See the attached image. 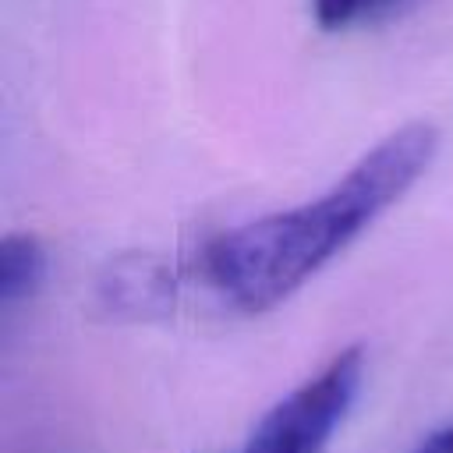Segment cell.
<instances>
[{
  "instance_id": "6da1fadb",
  "label": "cell",
  "mask_w": 453,
  "mask_h": 453,
  "mask_svg": "<svg viewBox=\"0 0 453 453\" xmlns=\"http://www.w3.org/2000/svg\"><path fill=\"white\" fill-rule=\"evenodd\" d=\"M435 152V124L396 127L319 198L216 234L202 248L205 283L244 315L276 308L393 209L428 173Z\"/></svg>"
},
{
  "instance_id": "7a4b0ae2",
  "label": "cell",
  "mask_w": 453,
  "mask_h": 453,
  "mask_svg": "<svg viewBox=\"0 0 453 453\" xmlns=\"http://www.w3.org/2000/svg\"><path fill=\"white\" fill-rule=\"evenodd\" d=\"M365 379V347L340 350L319 375L301 382L255 425L248 449L258 453H322L336 425L347 418Z\"/></svg>"
},
{
  "instance_id": "3957f363",
  "label": "cell",
  "mask_w": 453,
  "mask_h": 453,
  "mask_svg": "<svg viewBox=\"0 0 453 453\" xmlns=\"http://www.w3.org/2000/svg\"><path fill=\"white\" fill-rule=\"evenodd\" d=\"M46 276V251L32 234H4L0 241V301L14 304L39 290Z\"/></svg>"
},
{
  "instance_id": "277c9868",
  "label": "cell",
  "mask_w": 453,
  "mask_h": 453,
  "mask_svg": "<svg viewBox=\"0 0 453 453\" xmlns=\"http://www.w3.org/2000/svg\"><path fill=\"white\" fill-rule=\"evenodd\" d=\"M400 0H311V14L326 32H340V28L357 25V21L382 18Z\"/></svg>"
},
{
  "instance_id": "5b68a950",
  "label": "cell",
  "mask_w": 453,
  "mask_h": 453,
  "mask_svg": "<svg viewBox=\"0 0 453 453\" xmlns=\"http://www.w3.org/2000/svg\"><path fill=\"white\" fill-rule=\"evenodd\" d=\"M414 453H453V425L449 428H439V432H432Z\"/></svg>"
},
{
  "instance_id": "8992f818",
  "label": "cell",
  "mask_w": 453,
  "mask_h": 453,
  "mask_svg": "<svg viewBox=\"0 0 453 453\" xmlns=\"http://www.w3.org/2000/svg\"><path fill=\"white\" fill-rule=\"evenodd\" d=\"M244 453H258V449H248V446H244Z\"/></svg>"
}]
</instances>
